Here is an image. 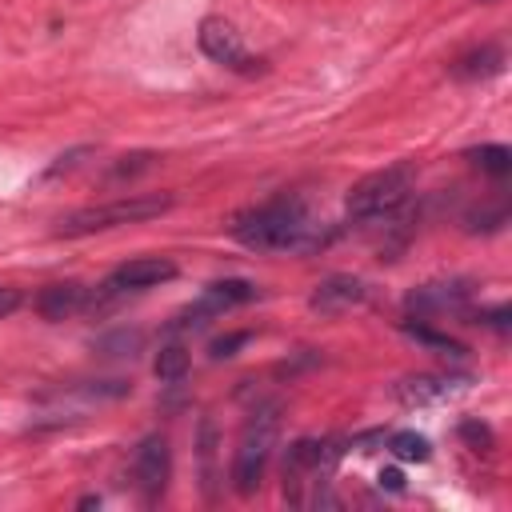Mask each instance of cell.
<instances>
[{
  "instance_id": "277c9868",
  "label": "cell",
  "mask_w": 512,
  "mask_h": 512,
  "mask_svg": "<svg viewBox=\"0 0 512 512\" xmlns=\"http://www.w3.org/2000/svg\"><path fill=\"white\" fill-rule=\"evenodd\" d=\"M168 208H172V196H120L112 204H92V208H80V212L64 216L56 236H92V232H104V228L152 220Z\"/></svg>"
},
{
  "instance_id": "4fadbf2b",
  "label": "cell",
  "mask_w": 512,
  "mask_h": 512,
  "mask_svg": "<svg viewBox=\"0 0 512 512\" xmlns=\"http://www.w3.org/2000/svg\"><path fill=\"white\" fill-rule=\"evenodd\" d=\"M500 68H504V48L500 44H480V48H472V52L452 60V76L456 80H488Z\"/></svg>"
},
{
  "instance_id": "7402d4cb",
  "label": "cell",
  "mask_w": 512,
  "mask_h": 512,
  "mask_svg": "<svg viewBox=\"0 0 512 512\" xmlns=\"http://www.w3.org/2000/svg\"><path fill=\"white\" fill-rule=\"evenodd\" d=\"M492 324L496 332H504L508 328V304H496V308H488V312H476V324Z\"/></svg>"
},
{
  "instance_id": "e0dca14e",
  "label": "cell",
  "mask_w": 512,
  "mask_h": 512,
  "mask_svg": "<svg viewBox=\"0 0 512 512\" xmlns=\"http://www.w3.org/2000/svg\"><path fill=\"white\" fill-rule=\"evenodd\" d=\"M388 448H392L396 460H408V464H424L432 456V444L420 432H392L388 436Z\"/></svg>"
},
{
  "instance_id": "7a4b0ae2",
  "label": "cell",
  "mask_w": 512,
  "mask_h": 512,
  "mask_svg": "<svg viewBox=\"0 0 512 512\" xmlns=\"http://www.w3.org/2000/svg\"><path fill=\"white\" fill-rule=\"evenodd\" d=\"M276 432H280V416H276V404H264L248 416L244 432H240V444H236V456H232V488L240 496H252L264 480V468H268V456L276 448Z\"/></svg>"
},
{
  "instance_id": "44dd1931",
  "label": "cell",
  "mask_w": 512,
  "mask_h": 512,
  "mask_svg": "<svg viewBox=\"0 0 512 512\" xmlns=\"http://www.w3.org/2000/svg\"><path fill=\"white\" fill-rule=\"evenodd\" d=\"M460 436H464L472 448H492V428L480 424V420H464V424H460Z\"/></svg>"
},
{
  "instance_id": "603a6c76",
  "label": "cell",
  "mask_w": 512,
  "mask_h": 512,
  "mask_svg": "<svg viewBox=\"0 0 512 512\" xmlns=\"http://www.w3.org/2000/svg\"><path fill=\"white\" fill-rule=\"evenodd\" d=\"M20 304H24V296H20L16 288H8V284H0V320H4V316H12V312H16Z\"/></svg>"
},
{
  "instance_id": "9a60e30c",
  "label": "cell",
  "mask_w": 512,
  "mask_h": 512,
  "mask_svg": "<svg viewBox=\"0 0 512 512\" xmlns=\"http://www.w3.org/2000/svg\"><path fill=\"white\" fill-rule=\"evenodd\" d=\"M464 156H468L476 168L492 172V176H508V172H512V152H508L504 144H480V148H468Z\"/></svg>"
},
{
  "instance_id": "ac0fdd59",
  "label": "cell",
  "mask_w": 512,
  "mask_h": 512,
  "mask_svg": "<svg viewBox=\"0 0 512 512\" xmlns=\"http://www.w3.org/2000/svg\"><path fill=\"white\" fill-rule=\"evenodd\" d=\"M144 344V336L140 332H116V336H104L96 348L100 352H108V356H136V348Z\"/></svg>"
},
{
  "instance_id": "3957f363",
  "label": "cell",
  "mask_w": 512,
  "mask_h": 512,
  "mask_svg": "<svg viewBox=\"0 0 512 512\" xmlns=\"http://www.w3.org/2000/svg\"><path fill=\"white\" fill-rule=\"evenodd\" d=\"M412 192V168L408 164H388L380 172H368L364 180H356L348 188V200H344V212L352 220H380V216H392Z\"/></svg>"
},
{
  "instance_id": "d6986e66",
  "label": "cell",
  "mask_w": 512,
  "mask_h": 512,
  "mask_svg": "<svg viewBox=\"0 0 512 512\" xmlns=\"http://www.w3.org/2000/svg\"><path fill=\"white\" fill-rule=\"evenodd\" d=\"M248 340H252V332H248V328H240V332H228V336H216L208 352H212V360H232V356H236V348H244Z\"/></svg>"
},
{
  "instance_id": "cb8c5ba5",
  "label": "cell",
  "mask_w": 512,
  "mask_h": 512,
  "mask_svg": "<svg viewBox=\"0 0 512 512\" xmlns=\"http://www.w3.org/2000/svg\"><path fill=\"white\" fill-rule=\"evenodd\" d=\"M380 488H388V492H404V472L400 468H380Z\"/></svg>"
},
{
  "instance_id": "7c38bea8",
  "label": "cell",
  "mask_w": 512,
  "mask_h": 512,
  "mask_svg": "<svg viewBox=\"0 0 512 512\" xmlns=\"http://www.w3.org/2000/svg\"><path fill=\"white\" fill-rule=\"evenodd\" d=\"M84 300H88V288L76 284V280L48 284V288H40V296H36V312H40L44 320H68L72 312L84 308Z\"/></svg>"
},
{
  "instance_id": "ba28073f",
  "label": "cell",
  "mask_w": 512,
  "mask_h": 512,
  "mask_svg": "<svg viewBox=\"0 0 512 512\" xmlns=\"http://www.w3.org/2000/svg\"><path fill=\"white\" fill-rule=\"evenodd\" d=\"M172 276H176V264L168 256H136V260L120 264L104 280V288L108 292H140V288H156V284H164Z\"/></svg>"
},
{
  "instance_id": "5bb4252c",
  "label": "cell",
  "mask_w": 512,
  "mask_h": 512,
  "mask_svg": "<svg viewBox=\"0 0 512 512\" xmlns=\"http://www.w3.org/2000/svg\"><path fill=\"white\" fill-rule=\"evenodd\" d=\"M404 332H408L412 340H420L424 348L440 352V356H464V344L452 340L448 332H436V328H428V324H412V320H404Z\"/></svg>"
},
{
  "instance_id": "6da1fadb",
  "label": "cell",
  "mask_w": 512,
  "mask_h": 512,
  "mask_svg": "<svg viewBox=\"0 0 512 512\" xmlns=\"http://www.w3.org/2000/svg\"><path fill=\"white\" fill-rule=\"evenodd\" d=\"M232 236H236L244 248H256V252L308 248L312 220H308L304 200H296V196H276V200H268V204H256V208L240 212L236 224H232Z\"/></svg>"
},
{
  "instance_id": "8992f818",
  "label": "cell",
  "mask_w": 512,
  "mask_h": 512,
  "mask_svg": "<svg viewBox=\"0 0 512 512\" xmlns=\"http://www.w3.org/2000/svg\"><path fill=\"white\" fill-rule=\"evenodd\" d=\"M196 44H200V52H204L208 60H216V64H224V68H232V72H260V68H264V60H252V56L244 52V44H240V32H236L228 20H220V16L200 20Z\"/></svg>"
},
{
  "instance_id": "30bf717a",
  "label": "cell",
  "mask_w": 512,
  "mask_h": 512,
  "mask_svg": "<svg viewBox=\"0 0 512 512\" xmlns=\"http://www.w3.org/2000/svg\"><path fill=\"white\" fill-rule=\"evenodd\" d=\"M468 376H448V372H416V376H404L396 380V400L408 404V408H420V404H436L444 396H452Z\"/></svg>"
},
{
  "instance_id": "2e32d148",
  "label": "cell",
  "mask_w": 512,
  "mask_h": 512,
  "mask_svg": "<svg viewBox=\"0 0 512 512\" xmlns=\"http://www.w3.org/2000/svg\"><path fill=\"white\" fill-rule=\"evenodd\" d=\"M152 372L164 380V384H172V380H180L184 372H188V348L184 344H164L160 352H156V364H152Z\"/></svg>"
},
{
  "instance_id": "5b68a950",
  "label": "cell",
  "mask_w": 512,
  "mask_h": 512,
  "mask_svg": "<svg viewBox=\"0 0 512 512\" xmlns=\"http://www.w3.org/2000/svg\"><path fill=\"white\" fill-rule=\"evenodd\" d=\"M248 300H256V284H252V280H212V284L200 292V300L188 304V308L168 324V332L200 328L208 316H220V312L240 308V304H248Z\"/></svg>"
},
{
  "instance_id": "ffe728a7",
  "label": "cell",
  "mask_w": 512,
  "mask_h": 512,
  "mask_svg": "<svg viewBox=\"0 0 512 512\" xmlns=\"http://www.w3.org/2000/svg\"><path fill=\"white\" fill-rule=\"evenodd\" d=\"M84 156H92V148L88 144H80V148H72V152H60L56 156V164H48V180H56V176H64V172H72V168H80L84 164Z\"/></svg>"
},
{
  "instance_id": "52a82bcc",
  "label": "cell",
  "mask_w": 512,
  "mask_h": 512,
  "mask_svg": "<svg viewBox=\"0 0 512 512\" xmlns=\"http://www.w3.org/2000/svg\"><path fill=\"white\" fill-rule=\"evenodd\" d=\"M132 476H136V488L144 492V500H160L164 488H168V476H172V448L160 432L144 436L136 444V456H132Z\"/></svg>"
},
{
  "instance_id": "8fae6325",
  "label": "cell",
  "mask_w": 512,
  "mask_h": 512,
  "mask_svg": "<svg viewBox=\"0 0 512 512\" xmlns=\"http://www.w3.org/2000/svg\"><path fill=\"white\" fill-rule=\"evenodd\" d=\"M468 300V284L464 280H448V284H420L416 292H408V312L416 316H432V312H456Z\"/></svg>"
},
{
  "instance_id": "9c48e42d",
  "label": "cell",
  "mask_w": 512,
  "mask_h": 512,
  "mask_svg": "<svg viewBox=\"0 0 512 512\" xmlns=\"http://www.w3.org/2000/svg\"><path fill=\"white\" fill-rule=\"evenodd\" d=\"M364 296H368V288H364L360 276H328V280H320L316 292L308 296V308L320 312V316H340V312L364 304Z\"/></svg>"
}]
</instances>
